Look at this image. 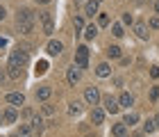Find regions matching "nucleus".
<instances>
[{
  "instance_id": "obj_6",
  "label": "nucleus",
  "mask_w": 159,
  "mask_h": 137,
  "mask_svg": "<svg viewBox=\"0 0 159 137\" xmlns=\"http://www.w3.org/2000/svg\"><path fill=\"white\" fill-rule=\"evenodd\" d=\"M84 100L89 105H98L100 103V91H98V87H86L84 89Z\"/></svg>"
},
{
  "instance_id": "obj_36",
  "label": "nucleus",
  "mask_w": 159,
  "mask_h": 137,
  "mask_svg": "<svg viewBox=\"0 0 159 137\" xmlns=\"http://www.w3.org/2000/svg\"><path fill=\"white\" fill-rule=\"evenodd\" d=\"M2 46H7V39H0V48H2Z\"/></svg>"
},
{
  "instance_id": "obj_41",
  "label": "nucleus",
  "mask_w": 159,
  "mask_h": 137,
  "mask_svg": "<svg viewBox=\"0 0 159 137\" xmlns=\"http://www.w3.org/2000/svg\"><path fill=\"white\" fill-rule=\"evenodd\" d=\"M132 137H143V135H141V133H134V135H132Z\"/></svg>"
},
{
  "instance_id": "obj_22",
  "label": "nucleus",
  "mask_w": 159,
  "mask_h": 137,
  "mask_svg": "<svg viewBox=\"0 0 159 137\" xmlns=\"http://www.w3.org/2000/svg\"><path fill=\"white\" fill-rule=\"evenodd\" d=\"M20 137H32L34 130H32V124H20V130H18Z\"/></svg>"
},
{
  "instance_id": "obj_29",
  "label": "nucleus",
  "mask_w": 159,
  "mask_h": 137,
  "mask_svg": "<svg viewBox=\"0 0 159 137\" xmlns=\"http://www.w3.org/2000/svg\"><path fill=\"white\" fill-rule=\"evenodd\" d=\"M46 69H48V62H46V60H41V62L37 64V73H46Z\"/></svg>"
},
{
  "instance_id": "obj_28",
  "label": "nucleus",
  "mask_w": 159,
  "mask_h": 137,
  "mask_svg": "<svg viewBox=\"0 0 159 137\" xmlns=\"http://www.w3.org/2000/svg\"><path fill=\"white\" fill-rule=\"evenodd\" d=\"M98 25H109V16H107V14H100V16H98Z\"/></svg>"
},
{
  "instance_id": "obj_16",
  "label": "nucleus",
  "mask_w": 159,
  "mask_h": 137,
  "mask_svg": "<svg viewBox=\"0 0 159 137\" xmlns=\"http://www.w3.org/2000/svg\"><path fill=\"white\" fill-rule=\"evenodd\" d=\"M84 12H86V16H96L98 14V0H89L84 5Z\"/></svg>"
},
{
  "instance_id": "obj_38",
  "label": "nucleus",
  "mask_w": 159,
  "mask_h": 137,
  "mask_svg": "<svg viewBox=\"0 0 159 137\" xmlns=\"http://www.w3.org/2000/svg\"><path fill=\"white\" fill-rule=\"evenodd\" d=\"M155 12L159 14V0H157V2H155Z\"/></svg>"
},
{
  "instance_id": "obj_1",
  "label": "nucleus",
  "mask_w": 159,
  "mask_h": 137,
  "mask_svg": "<svg viewBox=\"0 0 159 137\" xmlns=\"http://www.w3.org/2000/svg\"><path fill=\"white\" fill-rule=\"evenodd\" d=\"M27 60H30V53H27L25 48H16V50H11V55H9V62H7V71H9V78H20V73H23V66L27 64Z\"/></svg>"
},
{
  "instance_id": "obj_30",
  "label": "nucleus",
  "mask_w": 159,
  "mask_h": 137,
  "mask_svg": "<svg viewBox=\"0 0 159 137\" xmlns=\"http://www.w3.org/2000/svg\"><path fill=\"white\" fill-rule=\"evenodd\" d=\"M159 98V87H152L150 89V100H157Z\"/></svg>"
},
{
  "instance_id": "obj_15",
  "label": "nucleus",
  "mask_w": 159,
  "mask_h": 137,
  "mask_svg": "<svg viewBox=\"0 0 159 137\" xmlns=\"http://www.w3.org/2000/svg\"><path fill=\"white\" fill-rule=\"evenodd\" d=\"M50 94H52V89H50L48 85H43V87L37 89V100H48V98H50Z\"/></svg>"
},
{
  "instance_id": "obj_13",
  "label": "nucleus",
  "mask_w": 159,
  "mask_h": 137,
  "mask_svg": "<svg viewBox=\"0 0 159 137\" xmlns=\"http://www.w3.org/2000/svg\"><path fill=\"white\" fill-rule=\"evenodd\" d=\"M134 32H136V37L139 39H148V27L143 21H139V23H134Z\"/></svg>"
},
{
  "instance_id": "obj_26",
  "label": "nucleus",
  "mask_w": 159,
  "mask_h": 137,
  "mask_svg": "<svg viewBox=\"0 0 159 137\" xmlns=\"http://www.w3.org/2000/svg\"><path fill=\"white\" fill-rule=\"evenodd\" d=\"M75 30H77V32L84 30V18H82V16H75Z\"/></svg>"
},
{
  "instance_id": "obj_42",
  "label": "nucleus",
  "mask_w": 159,
  "mask_h": 137,
  "mask_svg": "<svg viewBox=\"0 0 159 137\" xmlns=\"http://www.w3.org/2000/svg\"><path fill=\"white\" fill-rule=\"evenodd\" d=\"M9 137H20V135H18V133H14V135H9Z\"/></svg>"
},
{
  "instance_id": "obj_18",
  "label": "nucleus",
  "mask_w": 159,
  "mask_h": 137,
  "mask_svg": "<svg viewBox=\"0 0 159 137\" xmlns=\"http://www.w3.org/2000/svg\"><path fill=\"white\" fill-rule=\"evenodd\" d=\"M125 133H127V126L123 124V121H120V124H116V126L111 128V135H114V137H125Z\"/></svg>"
},
{
  "instance_id": "obj_20",
  "label": "nucleus",
  "mask_w": 159,
  "mask_h": 137,
  "mask_svg": "<svg viewBox=\"0 0 159 137\" xmlns=\"http://www.w3.org/2000/svg\"><path fill=\"white\" fill-rule=\"evenodd\" d=\"M68 114H70V117H75V114H82V103H80V100H73V103L68 105Z\"/></svg>"
},
{
  "instance_id": "obj_4",
  "label": "nucleus",
  "mask_w": 159,
  "mask_h": 137,
  "mask_svg": "<svg viewBox=\"0 0 159 137\" xmlns=\"http://www.w3.org/2000/svg\"><path fill=\"white\" fill-rule=\"evenodd\" d=\"M75 64L80 69H86L89 66V48L86 46H80L77 50H75Z\"/></svg>"
},
{
  "instance_id": "obj_2",
  "label": "nucleus",
  "mask_w": 159,
  "mask_h": 137,
  "mask_svg": "<svg viewBox=\"0 0 159 137\" xmlns=\"http://www.w3.org/2000/svg\"><path fill=\"white\" fill-rule=\"evenodd\" d=\"M16 25H18L20 34H32V32H34V14H32V9H27V7L18 9Z\"/></svg>"
},
{
  "instance_id": "obj_35",
  "label": "nucleus",
  "mask_w": 159,
  "mask_h": 137,
  "mask_svg": "<svg viewBox=\"0 0 159 137\" xmlns=\"http://www.w3.org/2000/svg\"><path fill=\"white\" fill-rule=\"evenodd\" d=\"M5 78H7V76L2 73V71H0V85H2V82H5Z\"/></svg>"
},
{
  "instance_id": "obj_9",
  "label": "nucleus",
  "mask_w": 159,
  "mask_h": 137,
  "mask_svg": "<svg viewBox=\"0 0 159 137\" xmlns=\"http://www.w3.org/2000/svg\"><path fill=\"white\" fill-rule=\"evenodd\" d=\"M7 103L14 105V107H18V105L25 103V96H23L20 91H11V94H7Z\"/></svg>"
},
{
  "instance_id": "obj_39",
  "label": "nucleus",
  "mask_w": 159,
  "mask_h": 137,
  "mask_svg": "<svg viewBox=\"0 0 159 137\" xmlns=\"http://www.w3.org/2000/svg\"><path fill=\"white\" fill-rule=\"evenodd\" d=\"M5 124V117H2V112H0V126H2Z\"/></svg>"
},
{
  "instance_id": "obj_44",
  "label": "nucleus",
  "mask_w": 159,
  "mask_h": 137,
  "mask_svg": "<svg viewBox=\"0 0 159 137\" xmlns=\"http://www.w3.org/2000/svg\"><path fill=\"white\" fill-rule=\"evenodd\" d=\"M98 2H100V0H98Z\"/></svg>"
},
{
  "instance_id": "obj_7",
  "label": "nucleus",
  "mask_w": 159,
  "mask_h": 137,
  "mask_svg": "<svg viewBox=\"0 0 159 137\" xmlns=\"http://www.w3.org/2000/svg\"><path fill=\"white\" fill-rule=\"evenodd\" d=\"M80 78H82V69H80L77 64L68 66V71H66V80H68V85H77Z\"/></svg>"
},
{
  "instance_id": "obj_37",
  "label": "nucleus",
  "mask_w": 159,
  "mask_h": 137,
  "mask_svg": "<svg viewBox=\"0 0 159 137\" xmlns=\"http://www.w3.org/2000/svg\"><path fill=\"white\" fill-rule=\"evenodd\" d=\"M155 124H157V130H159V114H157V117H155Z\"/></svg>"
},
{
  "instance_id": "obj_11",
  "label": "nucleus",
  "mask_w": 159,
  "mask_h": 137,
  "mask_svg": "<svg viewBox=\"0 0 159 137\" xmlns=\"http://www.w3.org/2000/svg\"><path fill=\"white\" fill-rule=\"evenodd\" d=\"M118 103H120V107H129V105H134V96L129 91H123L118 96Z\"/></svg>"
},
{
  "instance_id": "obj_23",
  "label": "nucleus",
  "mask_w": 159,
  "mask_h": 137,
  "mask_svg": "<svg viewBox=\"0 0 159 137\" xmlns=\"http://www.w3.org/2000/svg\"><path fill=\"white\" fill-rule=\"evenodd\" d=\"M136 121H139V114H136V112H127L125 119H123V124H125V126H134Z\"/></svg>"
},
{
  "instance_id": "obj_33",
  "label": "nucleus",
  "mask_w": 159,
  "mask_h": 137,
  "mask_svg": "<svg viewBox=\"0 0 159 137\" xmlns=\"http://www.w3.org/2000/svg\"><path fill=\"white\" fill-rule=\"evenodd\" d=\"M43 112H46V114H52L55 107H52V105H43Z\"/></svg>"
},
{
  "instance_id": "obj_27",
  "label": "nucleus",
  "mask_w": 159,
  "mask_h": 137,
  "mask_svg": "<svg viewBox=\"0 0 159 137\" xmlns=\"http://www.w3.org/2000/svg\"><path fill=\"white\" fill-rule=\"evenodd\" d=\"M132 23H134L132 14H129V12H125V14H123V25H132Z\"/></svg>"
},
{
  "instance_id": "obj_24",
  "label": "nucleus",
  "mask_w": 159,
  "mask_h": 137,
  "mask_svg": "<svg viewBox=\"0 0 159 137\" xmlns=\"http://www.w3.org/2000/svg\"><path fill=\"white\" fill-rule=\"evenodd\" d=\"M111 34H114L116 39H120L123 34H125V32H123V23H114V25H111Z\"/></svg>"
},
{
  "instance_id": "obj_21",
  "label": "nucleus",
  "mask_w": 159,
  "mask_h": 137,
  "mask_svg": "<svg viewBox=\"0 0 159 137\" xmlns=\"http://www.w3.org/2000/svg\"><path fill=\"white\" fill-rule=\"evenodd\" d=\"M120 55H123V50L118 46H109V48H107V57H109V60H118Z\"/></svg>"
},
{
  "instance_id": "obj_31",
  "label": "nucleus",
  "mask_w": 159,
  "mask_h": 137,
  "mask_svg": "<svg viewBox=\"0 0 159 137\" xmlns=\"http://www.w3.org/2000/svg\"><path fill=\"white\" fill-rule=\"evenodd\" d=\"M150 27H152V30H157V27H159V16H152V18H150Z\"/></svg>"
},
{
  "instance_id": "obj_25",
  "label": "nucleus",
  "mask_w": 159,
  "mask_h": 137,
  "mask_svg": "<svg viewBox=\"0 0 159 137\" xmlns=\"http://www.w3.org/2000/svg\"><path fill=\"white\" fill-rule=\"evenodd\" d=\"M143 130H146L148 135H150V133H155V130H157V124H155V119H148L146 124H143Z\"/></svg>"
},
{
  "instance_id": "obj_5",
  "label": "nucleus",
  "mask_w": 159,
  "mask_h": 137,
  "mask_svg": "<svg viewBox=\"0 0 159 137\" xmlns=\"http://www.w3.org/2000/svg\"><path fill=\"white\" fill-rule=\"evenodd\" d=\"M102 105H105V112H109V114H116V112L120 110V103H118V98H114L111 94L102 98Z\"/></svg>"
},
{
  "instance_id": "obj_40",
  "label": "nucleus",
  "mask_w": 159,
  "mask_h": 137,
  "mask_svg": "<svg viewBox=\"0 0 159 137\" xmlns=\"http://www.w3.org/2000/svg\"><path fill=\"white\" fill-rule=\"evenodd\" d=\"M37 2H41V5H46V2H50V0H37Z\"/></svg>"
},
{
  "instance_id": "obj_34",
  "label": "nucleus",
  "mask_w": 159,
  "mask_h": 137,
  "mask_svg": "<svg viewBox=\"0 0 159 137\" xmlns=\"http://www.w3.org/2000/svg\"><path fill=\"white\" fill-rule=\"evenodd\" d=\"M5 16H7V9H5V7H0V21H2Z\"/></svg>"
},
{
  "instance_id": "obj_17",
  "label": "nucleus",
  "mask_w": 159,
  "mask_h": 137,
  "mask_svg": "<svg viewBox=\"0 0 159 137\" xmlns=\"http://www.w3.org/2000/svg\"><path fill=\"white\" fill-rule=\"evenodd\" d=\"M2 117H5V124H14V121L18 119V114H16V110H14V107H7V110L2 112Z\"/></svg>"
},
{
  "instance_id": "obj_14",
  "label": "nucleus",
  "mask_w": 159,
  "mask_h": 137,
  "mask_svg": "<svg viewBox=\"0 0 159 137\" xmlns=\"http://www.w3.org/2000/svg\"><path fill=\"white\" fill-rule=\"evenodd\" d=\"M91 121H93V124H102V121H105V110H100V107H93V112H91Z\"/></svg>"
},
{
  "instance_id": "obj_43",
  "label": "nucleus",
  "mask_w": 159,
  "mask_h": 137,
  "mask_svg": "<svg viewBox=\"0 0 159 137\" xmlns=\"http://www.w3.org/2000/svg\"><path fill=\"white\" fill-rule=\"evenodd\" d=\"M134 2H136V5H141V2H143V0H134Z\"/></svg>"
},
{
  "instance_id": "obj_3",
  "label": "nucleus",
  "mask_w": 159,
  "mask_h": 137,
  "mask_svg": "<svg viewBox=\"0 0 159 137\" xmlns=\"http://www.w3.org/2000/svg\"><path fill=\"white\" fill-rule=\"evenodd\" d=\"M39 21H41V25H43V34H52L55 32V21H52V14L50 12H41L39 14Z\"/></svg>"
},
{
  "instance_id": "obj_10",
  "label": "nucleus",
  "mask_w": 159,
  "mask_h": 137,
  "mask_svg": "<svg viewBox=\"0 0 159 137\" xmlns=\"http://www.w3.org/2000/svg\"><path fill=\"white\" fill-rule=\"evenodd\" d=\"M96 76H98V78H109V76H111V66H109L107 62L98 64V66H96Z\"/></svg>"
},
{
  "instance_id": "obj_19",
  "label": "nucleus",
  "mask_w": 159,
  "mask_h": 137,
  "mask_svg": "<svg viewBox=\"0 0 159 137\" xmlns=\"http://www.w3.org/2000/svg\"><path fill=\"white\" fill-rule=\"evenodd\" d=\"M96 34H98V25H93V23H91V25H86V27H84V39H86V41H91L93 37H96Z\"/></svg>"
},
{
  "instance_id": "obj_32",
  "label": "nucleus",
  "mask_w": 159,
  "mask_h": 137,
  "mask_svg": "<svg viewBox=\"0 0 159 137\" xmlns=\"http://www.w3.org/2000/svg\"><path fill=\"white\" fill-rule=\"evenodd\" d=\"M150 76H152V78H159V66H152V69H150Z\"/></svg>"
},
{
  "instance_id": "obj_8",
  "label": "nucleus",
  "mask_w": 159,
  "mask_h": 137,
  "mask_svg": "<svg viewBox=\"0 0 159 137\" xmlns=\"http://www.w3.org/2000/svg\"><path fill=\"white\" fill-rule=\"evenodd\" d=\"M61 50H64V44H61V41H55V39H50V41H48V46H46V53H48L50 57L61 55Z\"/></svg>"
},
{
  "instance_id": "obj_12",
  "label": "nucleus",
  "mask_w": 159,
  "mask_h": 137,
  "mask_svg": "<svg viewBox=\"0 0 159 137\" xmlns=\"http://www.w3.org/2000/svg\"><path fill=\"white\" fill-rule=\"evenodd\" d=\"M30 124H32V130H34V135H41V133H43V119L39 117V114H34Z\"/></svg>"
}]
</instances>
